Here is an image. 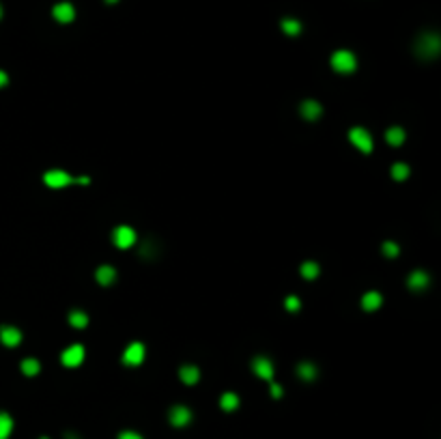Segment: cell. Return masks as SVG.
<instances>
[{
    "label": "cell",
    "mask_w": 441,
    "mask_h": 439,
    "mask_svg": "<svg viewBox=\"0 0 441 439\" xmlns=\"http://www.w3.org/2000/svg\"><path fill=\"white\" fill-rule=\"evenodd\" d=\"M52 15H54V20H56V22L69 24V22L76 20V9H74V5H71V3H58V5H54Z\"/></svg>",
    "instance_id": "obj_9"
},
{
    "label": "cell",
    "mask_w": 441,
    "mask_h": 439,
    "mask_svg": "<svg viewBox=\"0 0 441 439\" xmlns=\"http://www.w3.org/2000/svg\"><path fill=\"white\" fill-rule=\"evenodd\" d=\"M95 278H97V282L101 287H110L112 282L116 280V269L110 267V265H101V267H97Z\"/></svg>",
    "instance_id": "obj_13"
},
{
    "label": "cell",
    "mask_w": 441,
    "mask_h": 439,
    "mask_svg": "<svg viewBox=\"0 0 441 439\" xmlns=\"http://www.w3.org/2000/svg\"><path fill=\"white\" fill-rule=\"evenodd\" d=\"M284 306H286V310H289V312H297V310H299V306H301V301H299V297L289 295V297L284 299Z\"/></svg>",
    "instance_id": "obj_27"
},
{
    "label": "cell",
    "mask_w": 441,
    "mask_h": 439,
    "mask_svg": "<svg viewBox=\"0 0 441 439\" xmlns=\"http://www.w3.org/2000/svg\"><path fill=\"white\" fill-rule=\"evenodd\" d=\"M106 3H108V5H114V3H119V0H106Z\"/></svg>",
    "instance_id": "obj_32"
},
{
    "label": "cell",
    "mask_w": 441,
    "mask_h": 439,
    "mask_svg": "<svg viewBox=\"0 0 441 439\" xmlns=\"http://www.w3.org/2000/svg\"><path fill=\"white\" fill-rule=\"evenodd\" d=\"M41 439H50V437H41Z\"/></svg>",
    "instance_id": "obj_34"
},
{
    "label": "cell",
    "mask_w": 441,
    "mask_h": 439,
    "mask_svg": "<svg viewBox=\"0 0 441 439\" xmlns=\"http://www.w3.org/2000/svg\"><path fill=\"white\" fill-rule=\"evenodd\" d=\"M297 374L303 379V381H312V379H317V374H319V370H317V366L314 364H310V362H301L299 366H297Z\"/></svg>",
    "instance_id": "obj_18"
},
{
    "label": "cell",
    "mask_w": 441,
    "mask_h": 439,
    "mask_svg": "<svg viewBox=\"0 0 441 439\" xmlns=\"http://www.w3.org/2000/svg\"><path fill=\"white\" fill-rule=\"evenodd\" d=\"M0 340L5 347H17L22 342V332L13 325H3L0 327Z\"/></svg>",
    "instance_id": "obj_11"
},
{
    "label": "cell",
    "mask_w": 441,
    "mask_h": 439,
    "mask_svg": "<svg viewBox=\"0 0 441 439\" xmlns=\"http://www.w3.org/2000/svg\"><path fill=\"white\" fill-rule=\"evenodd\" d=\"M441 50V41L437 33H424L418 37L416 41V54L420 58H437Z\"/></svg>",
    "instance_id": "obj_1"
},
{
    "label": "cell",
    "mask_w": 441,
    "mask_h": 439,
    "mask_svg": "<svg viewBox=\"0 0 441 439\" xmlns=\"http://www.w3.org/2000/svg\"><path fill=\"white\" fill-rule=\"evenodd\" d=\"M299 271H301V276L306 278V280H314L321 273V267L314 261H306L301 267H299Z\"/></svg>",
    "instance_id": "obj_22"
},
{
    "label": "cell",
    "mask_w": 441,
    "mask_h": 439,
    "mask_svg": "<svg viewBox=\"0 0 441 439\" xmlns=\"http://www.w3.org/2000/svg\"><path fill=\"white\" fill-rule=\"evenodd\" d=\"M280 26H282V30L286 35H291V37H297V35L301 33V22L295 20V17H284Z\"/></svg>",
    "instance_id": "obj_21"
},
{
    "label": "cell",
    "mask_w": 441,
    "mask_h": 439,
    "mask_svg": "<svg viewBox=\"0 0 441 439\" xmlns=\"http://www.w3.org/2000/svg\"><path fill=\"white\" fill-rule=\"evenodd\" d=\"M13 433V418L7 411H0V439H9Z\"/></svg>",
    "instance_id": "obj_17"
},
{
    "label": "cell",
    "mask_w": 441,
    "mask_h": 439,
    "mask_svg": "<svg viewBox=\"0 0 441 439\" xmlns=\"http://www.w3.org/2000/svg\"><path fill=\"white\" fill-rule=\"evenodd\" d=\"M331 67H334L338 73H351L357 67V58L353 52L349 50H338L331 54Z\"/></svg>",
    "instance_id": "obj_3"
},
{
    "label": "cell",
    "mask_w": 441,
    "mask_h": 439,
    "mask_svg": "<svg viewBox=\"0 0 441 439\" xmlns=\"http://www.w3.org/2000/svg\"><path fill=\"white\" fill-rule=\"evenodd\" d=\"M392 177L396 181H404V179L409 177V166H407V164H400V162L394 164V166H392Z\"/></svg>",
    "instance_id": "obj_25"
},
{
    "label": "cell",
    "mask_w": 441,
    "mask_h": 439,
    "mask_svg": "<svg viewBox=\"0 0 441 439\" xmlns=\"http://www.w3.org/2000/svg\"><path fill=\"white\" fill-rule=\"evenodd\" d=\"M269 392H272L274 398H280L282 396V388L278 386V383H274V381H269Z\"/></svg>",
    "instance_id": "obj_29"
},
{
    "label": "cell",
    "mask_w": 441,
    "mask_h": 439,
    "mask_svg": "<svg viewBox=\"0 0 441 439\" xmlns=\"http://www.w3.org/2000/svg\"><path fill=\"white\" fill-rule=\"evenodd\" d=\"M407 138V134H404L402 127H390L388 134H385V140H388L392 146H400Z\"/></svg>",
    "instance_id": "obj_19"
},
{
    "label": "cell",
    "mask_w": 441,
    "mask_h": 439,
    "mask_svg": "<svg viewBox=\"0 0 441 439\" xmlns=\"http://www.w3.org/2000/svg\"><path fill=\"white\" fill-rule=\"evenodd\" d=\"M192 409L190 407H185V405H175L173 409L168 411V420H170V424L173 426H177V428H183V426H187L192 422Z\"/></svg>",
    "instance_id": "obj_5"
},
{
    "label": "cell",
    "mask_w": 441,
    "mask_h": 439,
    "mask_svg": "<svg viewBox=\"0 0 441 439\" xmlns=\"http://www.w3.org/2000/svg\"><path fill=\"white\" fill-rule=\"evenodd\" d=\"M60 360H62V364H65L67 368H76V366H80V364L84 362V347H82V344H71V347H67V349L62 351Z\"/></svg>",
    "instance_id": "obj_6"
},
{
    "label": "cell",
    "mask_w": 441,
    "mask_h": 439,
    "mask_svg": "<svg viewBox=\"0 0 441 439\" xmlns=\"http://www.w3.org/2000/svg\"><path fill=\"white\" fill-rule=\"evenodd\" d=\"M43 183L52 190H60V187H69L74 183H88V177H71L65 170H50L43 175Z\"/></svg>",
    "instance_id": "obj_2"
},
{
    "label": "cell",
    "mask_w": 441,
    "mask_h": 439,
    "mask_svg": "<svg viewBox=\"0 0 441 439\" xmlns=\"http://www.w3.org/2000/svg\"><path fill=\"white\" fill-rule=\"evenodd\" d=\"M409 289H413V291H422V289H426L428 287V273L426 271H422V269H416L409 276Z\"/></svg>",
    "instance_id": "obj_15"
},
{
    "label": "cell",
    "mask_w": 441,
    "mask_h": 439,
    "mask_svg": "<svg viewBox=\"0 0 441 439\" xmlns=\"http://www.w3.org/2000/svg\"><path fill=\"white\" fill-rule=\"evenodd\" d=\"M69 323L74 327H78V329H84L88 325V317H86V312H82V310H74V312L69 315Z\"/></svg>",
    "instance_id": "obj_24"
},
{
    "label": "cell",
    "mask_w": 441,
    "mask_h": 439,
    "mask_svg": "<svg viewBox=\"0 0 441 439\" xmlns=\"http://www.w3.org/2000/svg\"><path fill=\"white\" fill-rule=\"evenodd\" d=\"M179 377H181V381L187 383V386H194V383L200 381V370H198V366H181Z\"/></svg>",
    "instance_id": "obj_14"
},
{
    "label": "cell",
    "mask_w": 441,
    "mask_h": 439,
    "mask_svg": "<svg viewBox=\"0 0 441 439\" xmlns=\"http://www.w3.org/2000/svg\"><path fill=\"white\" fill-rule=\"evenodd\" d=\"M383 254L390 256V259H396V256L400 254V248H398V245H396L394 241H385V243H383Z\"/></svg>",
    "instance_id": "obj_26"
},
{
    "label": "cell",
    "mask_w": 441,
    "mask_h": 439,
    "mask_svg": "<svg viewBox=\"0 0 441 439\" xmlns=\"http://www.w3.org/2000/svg\"><path fill=\"white\" fill-rule=\"evenodd\" d=\"M65 439H78V437H76L74 433H67V435H65Z\"/></svg>",
    "instance_id": "obj_31"
},
{
    "label": "cell",
    "mask_w": 441,
    "mask_h": 439,
    "mask_svg": "<svg viewBox=\"0 0 441 439\" xmlns=\"http://www.w3.org/2000/svg\"><path fill=\"white\" fill-rule=\"evenodd\" d=\"M299 112L306 121H317V118L323 114V108L319 102H314V99H306V102L299 106Z\"/></svg>",
    "instance_id": "obj_12"
},
{
    "label": "cell",
    "mask_w": 441,
    "mask_h": 439,
    "mask_svg": "<svg viewBox=\"0 0 441 439\" xmlns=\"http://www.w3.org/2000/svg\"><path fill=\"white\" fill-rule=\"evenodd\" d=\"M119 439H145V437L136 431H123V433H119Z\"/></svg>",
    "instance_id": "obj_28"
},
{
    "label": "cell",
    "mask_w": 441,
    "mask_h": 439,
    "mask_svg": "<svg viewBox=\"0 0 441 439\" xmlns=\"http://www.w3.org/2000/svg\"><path fill=\"white\" fill-rule=\"evenodd\" d=\"M220 407L224 411H235L239 407V396L235 394V392H224L222 398H220Z\"/></svg>",
    "instance_id": "obj_20"
},
{
    "label": "cell",
    "mask_w": 441,
    "mask_h": 439,
    "mask_svg": "<svg viewBox=\"0 0 441 439\" xmlns=\"http://www.w3.org/2000/svg\"><path fill=\"white\" fill-rule=\"evenodd\" d=\"M39 370H41L39 360H35V358H26V360L22 362V372L26 374V377H35V374H39Z\"/></svg>",
    "instance_id": "obj_23"
},
{
    "label": "cell",
    "mask_w": 441,
    "mask_h": 439,
    "mask_svg": "<svg viewBox=\"0 0 441 439\" xmlns=\"http://www.w3.org/2000/svg\"><path fill=\"white\" fill-rule=\"evenodd\" d=\"M145 360V344L142 342H131L123 353V364L125 366H138Z\"/></svg>",
    "instance_id": "obj_8"
},
{
    "label": "cell",
    "mask_w": 441,
    "mask_h": 439,
    "mask_svg": "<svg viewBox=\"0 0 441 439\" xmlns=\"http://www.w3.org/2000/svg\"><path fill=\"white\" fill-rule=\"evenodd\" d=\"M252 368H254V372L258 374L260 379L265 381H272L274 379V364L269 358H263V355H258V358H254V362H252Z\"/></svg>",
    "instance_id": "obj_10"
},
{
    "label": "cell",
    "mask_w": 441,
    "mask_h": 439,
    "mask_svg": "<svg viewBox=\"0 0 441 439\" xmlns=\"http://www.w3.org/2000/svg\"><path fill=\"white\" fill-rule=\"evenodd\" d=\"M349 140L353 142L362 153H370L372 151V136L368 134L364 127H353L349 132Z\"/></svg>",
    "instance_id": "obj_4"
},
{
    "label": "cell",
    "mask_w": 441,
    "mask_h": 439,
    "mask_svg": "<svg viewBox=\"0 0 441 439\" xmlns=\"http://www.w3.org/2000/svg\"><path fill=\"white\" fill-rule=\"evenodd\" d=\"M0 17H3V7H0Z\"/></svg>",
    "instance_id": "obj_33"
},
{
    "label": "cell",
    "mask_w": 441,
    "mask_h": 439,
    "mask_svg": "<svg viewBox=\"0 0 441 439\" xmlns=\"http://www.w3.org/2000/svg\"><path fill=\"white\" fill-rule=\"evenodd\" d=\"M381 304H383V297H381V293H377V291H368L362 297V306H364V310H368V312L381 308Z\"/></svg>",
    "instance_id": "obj_16"
},
{
    "label": "cell",
    "mask_w": 441,
    "mask_h": 439,
    "mask_svg": "<svg viewBox=\"0 0 441 439\" xmlns=\"http://www.w3.org/2000/svg\"><path fill=\"white\" fill-rule=\"evenodd\" d=\"M7 82H9V76H7L5 71H0V88H3V86L7 84Z\"/></svg>",
    "instance_id": "obj_30"
},
{
    "label": "cell",
    "mask_w": 441,
    "mask_h": 439,
    "mask_svg": "<svg viewBox=\"0 0 441 439\" xmlns=\"http://www.w3.org/2000/svg\"><path fill=\"white\" fill-rule=\"evenodd\" d=\"M114 243L119 245L121 250H127L136 243V231L131 226H119L114 231Z\"/></svg>",
    "instance_id": "obj_7"
}]
</instances>
